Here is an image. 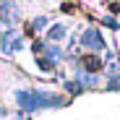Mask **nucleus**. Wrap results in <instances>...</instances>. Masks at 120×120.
I'll list each match as a JSON object with an SVG mask.
<instances>
[{
	"label": "nucleus",
	"instance_id": "f257e3e1",
	"mask_svg": "<svg viewBox=\"0 0 120 120\" xmlns=\"http://www.w3.org/2000/svg\"><path fill=\"white\" fill-rule=\"evenodd\" d=\"M13 97H16V105L21 107V112L52 110V107H63L65 105V97L52 94V91H39V89H18Z\"/></svg>",
	"mask_w": 120,
	"mask_h": 120
},
{
	"label": "nucleus",
	"instance_id": "f03ea898",
	"mask_svg": "<svg viewBox=\"0 0 120 120\" xmlns=\"http://www.w3.org/2000/svg\"><path fill=\"white\" fill-rule=\"evenodd\" d=\"M24 37L18 34L16 29H5V31H0V50H3L5 55H13V52H18V50H24Z\"/></svg>",
	"mask_w": 120,
	"mask_h": 120
},
{
	"label": "nucleus",
	"instance_id": "7ed1b4c3",
	"mask_svg": "<svg viewBox=\"0 0 120 120\" xmlns=\"http://www.w3.org/2000/svg\"><path fill=\"white\" fill-rule=\"evenodd\" d=\"M81 45H84L89 52H99V50H105V47H107L105 37L99 34L97 29H86V31L81 34Z\"/></svg>",
	"mask_w": 120,
	"mask_h": 120
},
{
	"label": "nucleus",
	"instance_id": "20e7f679",
	"mask_svg": "<svg viewBox=\"0 0 120 120\" xmlns=\"http://www.w3.org/2000/svg\"><path fill=\"white\" fill-rule=\"evenodd\" d=\"M0 21L5 26H13L18 21V5L13 0H0Z\"/></svg>",
	"mask_w": 120,
	"mask_h": 120
},
{
	"label": "nucleus",
	"instance_id": "39448f33",
	"mask_svg": "<svg viewBox=\"0 0 120 120\" xmlns=\"http://www.w3.org/2000/svg\"><path fill=\"white\" fill-rule=\"evenodd\" d=\"M81 65H84L86 73H97L99 68H102V60H99L97 55H86V57H81Z\"/></svg>",
	"mask_w": 120,
	"mask_h": 120
},
{
	"label": "nucleus",
	"instance_id": "423d86ee",
	"mask_svg": "<svg viewBox=\"0 0 120 120\" xmlns=\"http://www.w3.org/2000/svg\"><path fill=\"white\" fill-rule=\"evenodd\" d=\"M65 34H68V26L65 24H55L47 31V39H50V42H60V39H65Z\"/></svg>",
	"mask_w": 120,
	"mask_h": 120
},
{
	"label": "nucleus",
	"instance_id": "0eeeda50",
	"mask_svg": "<svg viewBox=\"0 0 120 120\" xmlns=\"http://www.w3.org/2000/svg\"><path fill=\"white\" fill-rule=\"evenodd\" d=\"M47 24H50V18H47V16H37L34 21H31V26H29V29H31V31H42Z\"/></svg>",
	"mask_w": 120,
	"mask_h": 120
},
{
	"label": "nucleus",
	"instance_id": "6e6552de",
	"mask_svg": "<svg viewBox=\"0 0 120 120\" xmlns=\"http://www.w3.org/2000/svg\"><path fill=\"white\" fill-rule=\"evenodd\" d=\"M65 89H68L71 94H81V91H84V86L78 84V81H65Z\"/></svg>",
	"mask_w": 120,
	"mask_h": 120
},
{
	"label": "nucleus",
	"instance_id": "1a4fd4ad",
	"mask_svg": "<svg viewBox=\"0 0 120 120\" xmlns=\"http://www.w3.org/2000/svg\"><path fill=\"white\" fill-rule=\"evenodd\" d=\"M105 26H110V29H117V21H115V18H105Z\"/></svg>",
	"mask_w": 120,
	"mask_h": 120
},
{
	"label": "nucleus",
	"instance_id": "9d476101",
	"mask_svg": "<svg viewBox=\"0 0 120 120\" xmlns=\"http://www.w3.org/2000/svg\"><path fill=\"white\" fill-rule=\"evenodd\" d=\"M0 117H5V110H0Z\"/></svg>",
	"mask_w": 120,
	"mask_h": 120
}]
</instances>
